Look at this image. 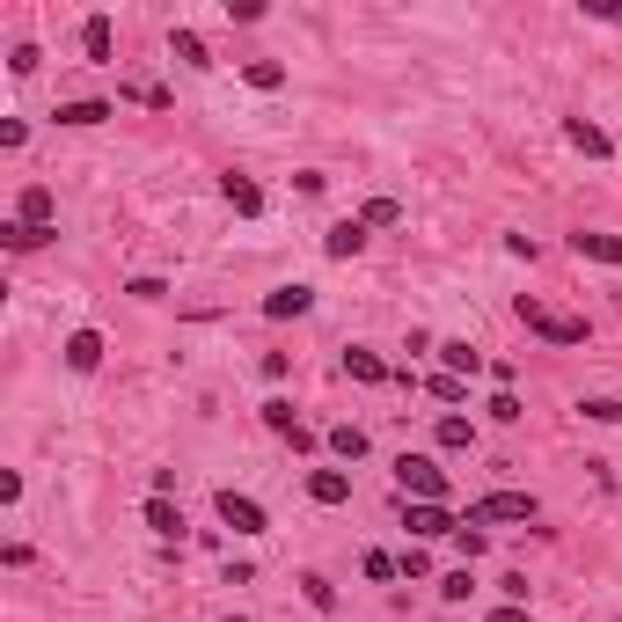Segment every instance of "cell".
<instances>
[{
  "label": "cell",
  "mask_w": 622,
  "mask_h": 622,
  "mask_svg": "<svg viewBox=\"0 0 622 622\" xmlns=\"http://www.w3.org/2000/svg\"><path fill=\"white\" fill-rule=\"evenodd\" d=\"M513 315H520V330H528V338H542V344H586V322H579V315H556V308H542L534 293H520Z\"/></svg>",
  "instance_id": "1"
},
{
  "label": "cell",
  "mask_w": 622,
  "mask_h": 622,
  "mask_svg": "<svg viewBox=\"0 0 622 622\" xmlns=\"http://www.w3.org/2000/svg\"><path fill=\"white\" fill-rule=\"evenodd\" d=\"M395 491H403L410 505H440L447 498V469L432 462V454H403V462H395Z\"/></svg>",
  "instance_id": "2"
},
{
  "label": "cell",
  "mask_w": 622,
  "mask_h": 622,
  "mask_svg": "<svg viewBox=\"0 0 622 622\" xmlns=\"http://www.w3.org/2000/svg\"><path fill=\"white\" fill-rule=\"evenodd\" d=\"M542 505H534V491H491V498H476L469 505V520L476 528H491V520H534Z\"/></svg>",
  "instance_id": "3"
},
{
  "label": "cell",
  "mask_w": 622,
  "mask_h": 622,
  "mask_svg": "<svg viewBox=\"0 0 622 622\" xmlns=\"http://www.w3.org/2000/svg\"><path fill=\"white\" fill-rule=\"evenodd\" d=\"M220 520H228L234 534H264V528H271L264 505H257V498H242V491H220Z\"/></svg>",
  "instance_id": "4"
},
{
  "label": "cell",
  "mask_w": 622,
  "mask_h": 622,
  "mask_svg": "<svg viewBox=\"0 0 622 622\" xmlns=\"http://www.w3.org/2000/svg\"><path fill=\"white\" fill-rule=\"evenodd\" d=\"M403 528L418 534V542H432V534H454L462 520L447 513V505H410V498H403Z\"/></svg>",
  "instance_id": "5"
},
{
  "label": "cell",
  "mask_w": 622,
  "mask_h": 622,
  "mask_svg": "<svg viewBox=\"0 0 622 622\" xmlns=\"http://www.w3.org/2000/svg\"><path fill=\"white\" fill-rule=\"evenodd\" d=\"M571 249L586 257V264H615L622 271V234H601V228H579L571 234Z\"/></svg>",
  "instance_id": "6"
},
{
  "label": "cell",
  "mask_w": 622,
  "mask_h": 622,
  "mask_svg": "<svg viewBox=\"0 0 622 622\" xmlns=\"http://www.w3.org/2000/svg\"><path fill=\"white\" fill-rule=\"evenodd\" d=\"M564 140L579 147V154H593V161H608V154H615V140H608L601 124H586V118H564Z\"/></svg>",
  "instance_id": "7"
},
{
  "label": "cell",
  "mask_w": 622,
  "mask_h": 622,
  "mask_svg": "<svg viewBox=\"0 0 622 622\" xmlns=\"http://www.w3.org/2000/svg\"><path fill=\"white\" fill-rule=\"evenodd\" d=\"M308 308H315V293H308V285H279V293H264V315H271V322L308 315Z\"/></svg>",
  "instance_id": "8"
},
{
  "label": "cell",
  "mask_w": 622,
  "mask_h": 622,
  "mask_svg": "<svg viewBox=\"0 0 622 622\" xmlns=\"http://www.w3.org/2000/svg\"><path fill=\"white\" fill-rule=\"evenodd\" d=\"M308 498H315V505H344V498H352V476H344V469H315V476H308Z\"/></svg>",
  "instance_id": "9"
},
{
  "label": "cell",
  "mask_w": 622,
  "mask_h": 622,
  "mask_svg": "<svg viewBox=\"0 0 622 622\" xmlns=\"http://www.w3.org/2000/svg\"><path fill=\"white\" fill-rule=\"evenodd\" d=\"M67 367L96 373V367H103V338H96V330H73V338H67Z\"/></svg>",
  "instance_id": "10"
},
{
  "label": "cell",
  "mask_w": 622,
  "mask_h": 622,
  "mask_svg": "<svg viewBox=\"0 0 622 622\" xmlns=\"http://www.w3.org/2000/svg\"><path fill=\"white\" fill-rule=\"evenodd\" d=\"M264 425H271V432H279V440H293V447H308V425H301V418H293V403H285V395H271V403H264Z\"/></svg>",
  "instance_id": "11"
},
{
  "label": "cell",
  "mask_w": 622,
  "mask_h": 622,
  "mask_svg": "<svg viewBox=\"0 0 622 622\" xmlns=\"http://www.w3.org/2000/svg\"><path fill=\"white\" fill-rule=\"evenodd\" d=\"M16 220H22V228H52V191H44V183H30V191L16 198Z\"/></svg>",
  "instance_id": "12"
},
{
  "label": "cell",
  "mask_w": 622,
  "mask_h": 622,
  "mask_svg": "<svg viewBox=\"0 0 622 622\" xmlns=\"http://www.w3.org/2000/svg\"><path fill=\"white\" fill-rule=\"evenodd\" d=\"M220 191H228V205H234L242 220H257V213H264V191H257L249 177H220Z\"/></svg>",
  "instance_id": "13"
},
{
  "label": "cell",
  "mask_w": 622,
  "mask_h": 622,
  "mask_svg": "<svg viewBox=\"0 0 622 622\" xmlns=\"http://www.w3.org/2000/svg\"><path fill=\"white\" fill-rule=\"evenodd\" d=\"M322 249H330V257H359V249H367V220H338V228L322 234Z\"/></svg>",
  "instance_id": "14"
},
{
  "label": "cell",
  "mask_w": 622,
  "mask_h": 622,
  "mask_svg": "<svg viewBox=\"0 0 622 622\" xmlns=\"http://www.w3.org/2000/svg\"><path fill=\"white\" fill-rule=\"evenodd\" d=\"M118 118V103H103V96H81V103H59V124H103Z\"/></svg>",
  "instance_id": "15"
},
{
  "label": "cell",
  "mask_w": 622,
  "mask_h": 622,
  "mask_svg": "<svg viewBox=\"0 0 622 622\" xmlns=\"http://www.w3.org/2000/svg\"><path fill=\"white\" fill-rule=\"evenodd\" d=\"M81 52H89L96 67H110V16H89V22H81Z\"/></svg>",
  "instance_id": "16"
},
{
  "label": "cell",
  "mask_w": 622,
  "mask_h": 622,
  "mask_svg": "<svg viewBox=\"0 0 622 622\" xmlns=\"http://www.w3.org/2000/svg\"><path fill=\"white\" fill-rule=\"evenodd\" d=\"M344 373H352V381H367V389H381V381H389V367H381L373 352H359V344L344 352Z\"/></svg>",
  "instance_id": "17"
},
{
  "label": "cell",
  "mask_w": 622,
  "mask_h": 622,
  "mask_svg": "<svg viewBox=\"0 0 622 622\" xmlns=\"http://www.w3.org/2000/svg\"><path fill=\"white\" fill-rule=\"evenodd\" d=\"M330 454H338V462H367V432L338 425V432H330Z\"/></svg>",
  "instance_id": "18"
},
{
  "label": "cell",
  "mask_w": 622,
  "mask_h": 622,
  "mask_svg": "<svg viewBox=\"0 0 622 622\" xmlns=\"http://www.w3.org/2000/svg\"><path fill=\"white\" fill-rule=\"evenodd\" d=\"M0 242L22 257V249H44V242H52V228H22V220H8V228H0Z\"/></svg>",
  "instance_id": "19"
},
{
  "label": "cell",
  "mask_w": 622,
  "mask_h": 622,
  "mask_svg": "<svg viewBox=\"0 0 622 622\" xmlns=\"http://www.w3.org/2000/svg\"><path fill=\"white\" fill-rule=\"evenodd\" d=\"M169 52H177L183 67H213V59H205V37H198V30H177V37H169Z\"/></svg>",
  "instance_id": "20"
},
{
  "label": "cell",
  "mask_w": 622,
  "mask_h": 622,
  "mask_svg": "<svg viewBox=\"0 0 622 622\" xmlns=\"http://www.w3.org/2000/svg\"><path fill=\"white\" fill-rule=\"evenodd\" d=\"M147 528L154 534H183V513L169 505V498H147Z\"/></svg>",
  "instance_id": "21"
},
{
  "label": "cell",
  "mask_w": 622,
  "mask_h": 622,
  "mask_svg": "<svg viewBox=\"0 0 622 622\" xmlns=\"http://www.w3.org/2000/svg\"><path fill=\"white\" fill-rule=\"evenodd\" d=\"M440 359H447V373H454V381L483 367V359H476V344H462V338H454V344H440Z\"/></svg>",
  "instance_id": "22"
},
{
  "label": "cell",
  "mask_w": 622,
  "mask_h": 622,
  "mask_svg": "<svg viewBox=\"0 0 622 622\" xmlns=\"http://www.w3.org/2000/svg\"><path fill=\"white\" fill-rule=\"evenodd\" d=\"M440 447H447V454L476 447V425H469V418H440Z\"/></svg>",
  "instance_id": "23"
},
{
  "label": "cell",
  "mask_w": 622,
  "mask_h": 622,
  "mask_svg": "<svg viewBox=\"0 0 622 622\" xmlns=\"http://www.w3.org/2000/svg\"><path fill=\"white\" fill-rule=\"evenodd\" d=\"M242 81H249V89H279V81H285V67H279V59H249V67H242Z\"/></svg>",
  "instance_id": "24"
},
{
  "label": "cell",
  "mask_w": 622,
  "mask_h": 622,
  "mask_svg": "<svg viewBox=\"0 0 622 622\" xmlns=\"http://www.w3.org/2000/svg\"><path fill=\"white\" fill-rule=\"evenodd\" d=\"M579 410H586L593 425H622V395H586Z\"/></svg>",
  "instance_id": "25"
},
{
  "label": "cell",
  "mask_w": 622,
  "mask_h": 622,
  "mask_svg": "<svg viewBox=\"0 0 622 622\" xmlns=\"http://www.w3.org/2000/svg\"><path fill=\"white\" fill-rule=\"evenodd\" d=\"M359 220H367V228H395L403 205H395V198H367V213H359Z\"/></svg>",
  "instance_id": "26"
},
{
  "label": "cell",
  "mask_w": 622,
  "mask_h": 622,
  "mask_svg": "<svg viewBox=\"0 0 622 622\" xmlns=\"http://www.w3.org/2000/svg\"><path fill=\"white\" fill-rule=\"evenodd\" d=\"M359 571H367V579H395V571H403V564H395L389 550H367V556H359Z\"/></svg>",
  "instance_id": "27"
},
{
  "label": "cell",
  "mask_w": 622,
  "mask_h": 622,
  "mask_svg": "<svg viewBox=\"0 0 622 622\" xmlns=\"http://www.w3.org/2000/svg\"><path fill=\"white\" fill-rule=\"evenodd\" d=\"M301 593H308V608H322V615L338 608V593H330V579H301Z\"/></svg>",
  "instance_id": "28"
},
{
  "label": "cell",
  "mask_w": 622,
  "mask_h": 622,
  "mask_svg": "<svg viewBox=\"0 0 622 622\" xmlns=\"http://www.w3.org/2000/svg\"><path fill=\"white\" fill-rule=\"evenodd\" d=\"M469 586H476L469 571H447V579H440V601H469Z\"/></svg>",
  "instance_id": "29"
},
{
  "label": "cell",
  "mask_w": 622,
  "mask_h": 622,
  "mask_svg": "<svg viewBox=\"0 0 622 622\" xmlns=\"http://www.w3.org/2000/svg\"><path fill=\"white\" fill-rule=\"evenodd\" d=\"M483 410H491L498 425H520V403H513V395H505V389H498V395H491V403H483Z\"/></svg>",
  "instance_id": "30"
},
{
  "label": "cell",
  "mask_w": 622,
  "mask_h": 622,
  "mask_svg": "<svg viewBox=\"0 0 622 622\" xmlns=\"http://www.w3.org/2000/svg\"><path fill=\"white\" fill-rule=\"evenodd\" d=\"M454 542H462V556H483V528H476V520H462V528H454Z\"/></svg>",
  "instance_id": "31"
},
{
  "label": "cell",
  "mask_w": 622,
  "mask_h": 622,
  "mask_svg": "<svg viewBox=\"0 0 622 622\" xmlns=\"http://www.w3.org/2000/svg\"><path fill=\"white\" fill-rule=\"evenodd\" d=\"M586 16H601V22H622V0H586Z\"/></svg>",
  "instance_id": "32"
},
{
  "label": "cell",
  "mask_w": 622,
  "mask_h": 622,
  "mask_svg": "<svg viewBox=\"0 0 622 622\" xmlns=\"http://www.w3.org/2000/svg\"><path fill=\"white\" fill-rule=\"evenodd\" d=\"M483 622H534V615H528V608H491Z\"/></svg>",
  "instance_id": "33"
},
{
  "label": "cell",
  "mask_w": 622,
  "mask_h": 622,
  "mask_svg": "<svg viewBox=\"0 0 622 622\" xmlns=\"http://www.w3.org/2000/svg\"><path fill=\"white\" fill-rule=\"evenodd\" d=\"M228 622H242V615H228Z\"/></svg>",
  "instance_id": "34"
}]
</instances>
